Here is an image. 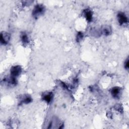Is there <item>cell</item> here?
<instances>
[{
  "label": "cell",
  "mask_w": 129,
  "mask_h": 129,
  "mask_svg": "<svg viewBox=\"0 0 129 129\" xmlns=\"http://www.w3.org/2000/svg\"><path fill=\"white\" fill-rule=\"evenodd\" d=\"M44 7L42 5H38L35 7L34 10H33L32 12V15L35 18H37L42 15L43 13L44 12Z\"/></svg>",
  "instance_id": "obj_1"
},
{
  "label": "cell",
  "mask_w": 129,
  "mask_h": 129,
  "mask_svg": "<svg viewBox=\"0 0 129 129\" xmlns=\"http://www.w3.org/2000/svg\"><path fill=\"white\" fill-rule=\"evenodd\" d=\"M22 72V69L20 66H13L11 69V76L16 77L19 75Z\"/></svg>",
  "instance_id": "obj_2"
},
{
  "label": "cell",
  "mask_w": 129,
  "mask_h": 129,
  "mask_svg": "<svg viewBox=\"0 0 129 129\" xmlns=\"http://www.w3.org/2000/svg\"><path fill=\"white\" fill-rule=\"evenodd\" d=\"M10 39V35L7 32H1V42L2 44L7 45Z\"/></svg>",
  "instance_id": "obj_3"
},
{
  "label": "cell",
  "mask_w": 129,
  "mask_h": 129,
  "mask_svg": "<svg viewBox=\"0 0 129 129\" xmlns=\"http://www.w3.org/2000/svg\"><path fill=\"white\" fill-rule=\"evenodd\" d=\"M118 21L121 25L126 24L128 22V18L127 16L123 13H119L118 14Z\"/></svg>",
  "instance_id": "obj_4"
},
{
  "label": "cell",
  "mask_w": 129,
  "mask_h": 129,
  "mask_svg": "<svg viewBox=\"0 0 129 129\" xmlns=\"http://www.w3.org/2000/svg\"><path fill=\"white\" fill-rule=\"evenodd\" d=\"M120 92H121V89L118 87H116L112 89L111 93L112 94V96L113 97L118 98L119 96V94H120Z\"/></svg>",
  "instance_id": "obj_5"
},
{
  "label": "cell",
  "mask_w": 129,
  "mask_h": 129,
  "mask_svg": "<svg viewBox=\"0 0 129 129\" xmlns=\"http://www.w3.org/2000/svg\"><path fill=\"white\" fill-rule=\"evenodd\" d=\"M84 15L88 21L90 22L92 19V12L89 9H86L84 11Z\"/></svg>",
  "instance_id": "obj_6"
},
{
  "label": "cell",
  "mask_w": 129,
  "mask_h": 129,
  "mask_svg": "<svg viewBox=\"0 0 129 129\" xmlns=\"http://www.w3.org/2000/svg\"><path fill=\"white\" fill-rule=\"evenodd\" d=\"M52 96H53V94L51 92H50L45 95V96L43 97V99L47 103H50L52 99Z\"/></svg>",
  "instance_id": "obj_7"
},
{
  "label": "cell",
  "mask_w": 129,
  "mask_h": 129,
  "mask_svg": "<svg viewBox=\"0 0 129 129\" xmlns=\"http://www.w3.org/2000/svg\"><path fill=\"white\" fill-rule=\"evenodd\" d=\"M103 32L104 35H108L111 34L112 32V29L109 26H106L103 29Z\"/></svg>",
  "instance_id": "obj_8"
},
{
  "label": "cell",
  "mask_w": 129,
  "mask_h": 129,
  "mask_svg": "<svg viewBox=\"0 0 129 129\" xmlns=\"http://www.w3.org/2000/svg\"><path fill=\"white\" fill-rule=\"evenodd\" d=\"M32 101V99L30 96H28V95L25 96L21 101V103L28 104Z\"/></svg>",
  "instance_id": "obj_9"
},
{
  "label": "cell",
  "mask_w": 129,
  "mask_h": 129,
  "mask_svg": "<svg viewBox=\"0 0 129 129\" xmlns=\"http://www.w3.org/2000/svg\"><path fill=\"white\" fill-rule=\"evenodd\" d=\"M21 39H22V41L23 42V43L24 44H27L28 43V38L27 35L25 34V33H23L21 35Z\"/></svg>",
  "instance_id": "obj_10"
},
{
  "label": "cell",
  "mask_w": 129,
  "mask_h": 129,
  "mask_svg": "<svg viewBox=\"0 0 129 129\" xmlns=\"http://www.w3.org/2000/svg\"><path fill=\"white\" fill-rule=\"evenodd\" d=\"M83 33L81 32H79L78 33L77 36V41H80L81 40H82V39H83Z\"/></svg>",
  "instance_id": "obj_11"
},
{
  "label": "cell",
  "mask_w": 129,
  "mask_h": 129,
  "mask_svg": "<svg viewBox=\"0 0 129 129\" xmlns=\"http://www.w3.org/2000/svg\"><path fill=\"white\" fill-rule=\"evenodd\" d=\"M116 109H117V110H118V111H119V112H121V110L122 109V107H121V106H120V105H118V104H117L116 105Z\"/></svg>",
  "instance_id": "obj_12"
},
{
  "label": "cell",
  "mask_w": 129,
  "mask_h": 129,
  "mask_svg": "<svg viewBox=\"0 0 129 129\" xmlns=\"http://www.w3.org/2000/svg\"><path fill=\"white\" fill-rule=\"evenodd\" d=\"M125 67L126 69H128V68H129V59H128V58L127 59V60L125 62Z\"/></svg>",
  "instance_id": "obj_13"
}]
</instances>
